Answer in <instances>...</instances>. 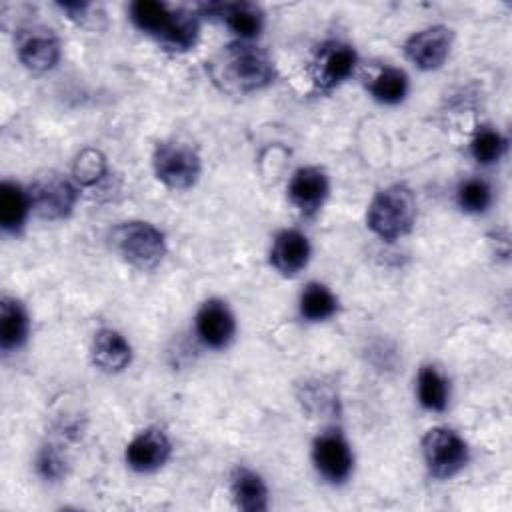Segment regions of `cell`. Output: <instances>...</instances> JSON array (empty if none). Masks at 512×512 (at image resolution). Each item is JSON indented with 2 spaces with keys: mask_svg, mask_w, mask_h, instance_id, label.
Masks as SVG:
<instances>
[{
  "mask_svg": "<svg viewBox=\"0 0 512 512\" xmlns=\"http://www.w3.org/2000/svg\"><path fill=\"white\" fill-rule=\"evenodd\" d=\"M130 20L138 30L154 36L170 50H188L198 38V16L190 10L168 8L156 0H136L130 4Z\"/></svg>",
  "mask_w": 512,
  "mask_h": 512,
  "instance_id": "1",
  "label": "cell"
},
{
  "mask_svg": "<svg viewBox=\"0 0 512 512\" xmlns=\"http://www.w3.org/2000/svg\"><path fill=\"white\" fill-rule=\"evenodd\" d=\"M214 78L228 92H252L268 86L274 76V64L266 52L250 44L226 46L212 68Z\"/></svg>",
  "mask_w": 512,
  "mask_h": 512,
  "instance_id": "2",
  "label": "cell"
},
{
  "mask_svg": "<svg viewBox=\"0 0 512 512\" xmlns=\"http://www.w3.org/2000/svg\"><path fill=\"white\" fill-rule=\"evenodd\" d=\"M414 216L416 202L412 192L406 186L394 184L374 196L366 212V224L376 236L396 240L410 232Z\"/></svg>",
  "mask_w": 512,
  "mask_h": 512,
  "instance_id": "3",
  "label": "cell"
},
{
  "mask_svg": "<svg viewBox=\"0 0 512 512\" xmlns=\"http://www.w3.org/2000/svg\"><path fill=\"white\" fill-rule=\"evenodd\" d=\"M112 242L124 260L140 270L160 264L166 252L164 234L148 222H124L116 226L112 230Z\"/></svg>",
  "mask_w": 512,
  "mask_h": 512,
  "instance_id": "4",
  "label": "cell"
},
{
  "mask_svg": "<svg viewBox=\"0 0 512 512\" xmlns=\"http://www.w3.org/2000/svg\"><path fill=\"white\" fill-rule=\"evenodd\" d=\"M154 172L168 188H190L200 176V158L196 150L182 142H162L152 156Z\"/></svg>",
  "mask_w": 512,
  "mask_h": 512,
  "instance_id": "5",
  "label": "cell"
},
{
  "mask_svg": "<svg viewBox=\"0 0 512 512\" xmlns=\"http://www.w3.org/2000/svg\"><path fill=\"white\" fill-rule=\"evenodd\" d=\"M422 454L432 476L450 478L464 468L468 446L454 430L436 426L424 434Z\"/></svg>",
  "mask_w": 512,
  "mask_h": 512,
  "instance_id": "6",
  "label": "cell"
},
{
  "mask_svg": "<svg viewBox=\"0 0 512 512\" xmlns=\"http://www.w3.org/2000/svg\"><path fill=\"white\" fill-rule=\"evenodd\" d=\"M28 196L38 216L46 220H58L72 212L78 192L68 178L56 172H48L32 182Z\"/></svg>",
  "mask_w": 512,
  "mask_h": 512,
  "instance_id": "7",
  "label": "cell"
},
{
  "mask_svg": "<svg viewBox=\"0 0 512 512\" xmlns=\"http://www.w3.org/2000/svg\"><path fill=\"white\" fill-rule=\"evenodd\" d=\"M312 460L322 478L328 482H342L352 470V452L338 430L320 434L312 444Z\"/></svg>",
  "mask_w": 512,
  "mask_h": 512,
  "instance_id": "8",
  "label": "cell"
},
{
  "mask_svg": "<svg viewBox=\"0 0 512 512\" xmlns=\"http://www.w3.org/2000/svg\"><path fill=\"white\" fill-rule=\"evenodd\" d=\"M452 46V30L446 26H428L416 34H412L404 52L406 58L422 70H434L444 64Z\"/></svg>",
  "mask_w": 512,
  "mask_h": 512,
  "instance_id": "9",
  "label": "cell"
},
{
  "mask_svg": "<svg viewBox=\"0 0 512 512\" xmlns=\"http://www.w3.org/2000/svg\"><path fill=\"white\" fill-rule=\"evenodd\" d=\"M356 66V52L342 42L324 44L314 60V82L322 90H330L344 82Z\"/></svg>",
  "mask_w": 512,
  "mask_h": 512,
  "instance_id": "10",
  "label": "cell"
},
{
  "mask_svg": "<svg viewBox=\"0 0 512 512\" xmlns=\"http://www.w3.org/2000/svg\"><path fill=\"white\" fill-rule=\"evenodd\" d=\"M170 456V440L158 428L142 430L126 446V462L136 472H152L166 464Z\"/></svg>",
  "mask_w": 512,
  "mask_h": 512,
  "instance_id": "11",
  "label": "cell"
},
{
  "mask_svg": "<svg viewBox=\"0 0 512 512\" xmlns=\"http://www.w3.org/2000/svg\"><path fill=\"white\" fill-rule=\"evenodd\" d=\"M204 16H220L242 40L254 38L264 26V14L250 2H208L200 6Z\"/></svg>",
  "mask_w": 512,
  "mask_h": 512,
  "instance_id": "12",
  "label": "cell"
},
{
  "mask_svg": "<svg viewBox=\"0 0 512 512\" xmlns=\"http://www.w3.org/2000/svg\"><path fill=\"white\" fill-rule=\"evenodd\" d=\"M196 332L206 346L224 348L236 332V322L222 300H208L196 314Z\"/></svg>",
  "mask_w": 512,
  "mask_h": 512,
  "instance_id": "13",
  "label": "cell"
},
{
  "mask_svg": "<svg viewBox=\"0 0 512 512\" xmlns=\"http://www.w3.org/2000/svg\"><path fill=\"white\" fill-rule=\"evenodd\" d=\"M20 62L34 72H46L56 66L60 58V44L50 30L32 28L22 34L18 42Z\"/></svg>",
  "mask_w": 512,
  "mask_h": 512,
  "instance_id": "14",
  "label": "cell"
},
{
  "mask_svg": "<svg viewBox=\"0 0 512 512\" xmlns=\"http://www.w3.org/2000/svg\"><path fill=\"white\" fill-rule=\"evenodd\" d=\"M288 196L302 212H316L328 196V178L320 168H298L288 184Z\"/></svg>",
  "mask_w": 512,
  "mask_h": 512,
  "instance_id": "15",
  "label": "cell"
},
{
  "mask_svg": "<svg viewBox=\"0 0 512 512\" xmlns=\"http://www.w3.org/2000/svg\"><path fill=\"white\" fill-rule=\"evenodd\" d=\"M308 258H310V244L302 232L284 230L274 238V244L270 250V262L280 274L284 276L298 274L308 264Z\"/></svg>",
  "mask_w": 512,
  "mask_h": 512,
  "instance_id": "16",
  "label": "cell"
},
{
  "mask_svg": "<svg viewBox=\"0 0 512 512\" xmlns=\"http://www.w3.org/2000/svg\"><path fill=\"white\" fill-rule=\"evenodd\" d=\"M130 358H132V348L120 332L104 328L94 336L92 360L100 370L120 372L128 366Z\"/></svg>",
  "mask_w": 512,
  "mask_h": 512,
  "instance_id": "17",
  "label": "cell"
},
{
  "mask_svg": "<svg viewBox=\"0 0 512 512\" xmlns=\"http://www.w3.org/2000/svg\"><path fill=\"white\" fill-rule=\"evenodd\" d=\"M232 496L236 500V506L244 512H262L268 504V490L264 480L248 470V468H236L232 474Z\"/></svg>",
  "mask_w": 512,
  "mask_h": 512,
  "instance_id": "18",
  "label": "cell"
},
{
  "mask_svg": "<svg viewBox=\"0 0 512 512\" xmlns=\"http://www.w3.org/2000/svg\"><path fill=\"white\" fill-rule=\"evenodd\" d=\"M28 336V316L20 302L2 298L0 304V348L10 352L24 344Z\"/></svg>",
  "mask_w": 512,
  "mask_h": 512,
  "instance_id": "19",
  "label": "cell"
},
{
  "mask_svg": "<svg viewBox=\"0 0 512 512\" xmlns=\"http://www.w3.org/2000/svg\"><path fill=\"white\" fill-rule=\"evenodd\" d=\"M32 208L28 192L14 182H2L0 186V224L6 232H18L26 222Z\"/></svg>",
  "mask_w": 512,
  "mask_h": 512,
  "instance_id": "20",
  "label": "cell"
},
{
  "mask_svg": "<svg viewBox=\"0 0 512 512\" xmlns=\"http://www.w3.org/2000/svg\"><path fill=\"white\" fill-rule=\"evenodd\" d=\"M336 308V296L320 282H310L300 294V312L306 320H326L336 312Z\"/></svg>",
  "mask_w": 512,
  "mask_h": 512,
  "instance_id": "21",
  "label": "cell"
},
{
  "mask_svg": "<svg viewBox=\"0 0 512 512\" xmlns=\"http://www.w3.org/2000/svg\"><path fill=\"white\" fill-rule=\"evenodd\" d=\"M418 400L424 408L440 412L448 402V384L434 366H422L418 372Z\"/></svg>",
  "mask_w": 512,
  "mask_h": 512,
  "instance_id": "22",
  "label": "cell"
},
{
  "mask_svg": "<svg viewBox=\"0 0 512 512\" xmlns=\"http://www.w3.org/2000/svg\"><path fill=\"white\" fill-rule=\"evenodd\" d=\"M370 92L382 104H396L408 92V76L400 68H384L372 80Z\"/></svg>",
  "mask_w": 512,
  "mask_h": 512,
  "instance_id": "23",
  "label": "cell"
},
{
  "mask_svg": "<svg viewBox=\"0 0 512 512\" xmlns=\"http://www.w3.org/2000/svg\"><path fill=\"white\" fill-rule=\"evenodd\" d=\"M504 150H506L504 136L498 130H492L488 126H482L470 142V152H472L474 160L480 164L498 162L500 156L504 154Z\"/></svg>",
  "mask_w": 512,
  "mask_h": 512,
  "instance_id": "24",
  "label": "cell"
},
{
  "mask_svg": "<svg viewBox=\"0 0 512 512\" xmlns=\"http://www.w3.org/2000/svg\"><path fill=\"white\" fill-rule=\"evenodd\" d=\"M458 206L466 212H484L492 202V190L482 178H468L458 188Z\"/></svg>",
  "mask_w": 512,
  "mask_h": 512,
  "instance_id": "25",
  "label": "cell"
},
{
  "mask_svg": "<svg viewBox=\"0 0 512 512\" xmlns=\"http://www.w3.org/2000/svg\"><path fill=\"white\" fill-rule=\"evenodd\" d=\"M74 178L84 184V186H90L94 184L96 180L102 178V174L106 172V162H104V156L94 150V148H86L82 150L76 160H74Z\"/></svg>",
  "mask_w": 512,
  "mask_h": 512,
  "instance_id": "26",
  "label": "cell"
},
{
  "mask_svg": "<svg viewBox=\"0 0 512 512\" xmlns=\"http://www.w3.org/2000/svg\"><path fill=\"white\" fill-rule=\"evenodd\" d=\"M36 466H38V472H40L46 480H56V478H60L62 472H64V462H62V458L58 456V452L52 450V448H44V450L40 452Z\"/></svg>",
  "mask_w": 512,
  "mask_h": 512,
  "instance_id": "27",
  "label": "cell"
},
{
  "mask_svg": "<svg viewBox=\"0 0 512 512\" xmlns=\"http://www.w3.org/2000/svg\"><path fill=\"white\" fill-rule=\"evenodd\" d=\"M60 8L66 10L68 14H72V18H78V14H80V16L84 14V10L88 8V4H86V2H64V4H60Z\"/></svg>",
  "mask_w": 512,
  "mask_h": 512,
  "instance_id": "28",
  "label": "cell"
}]
</instances>
